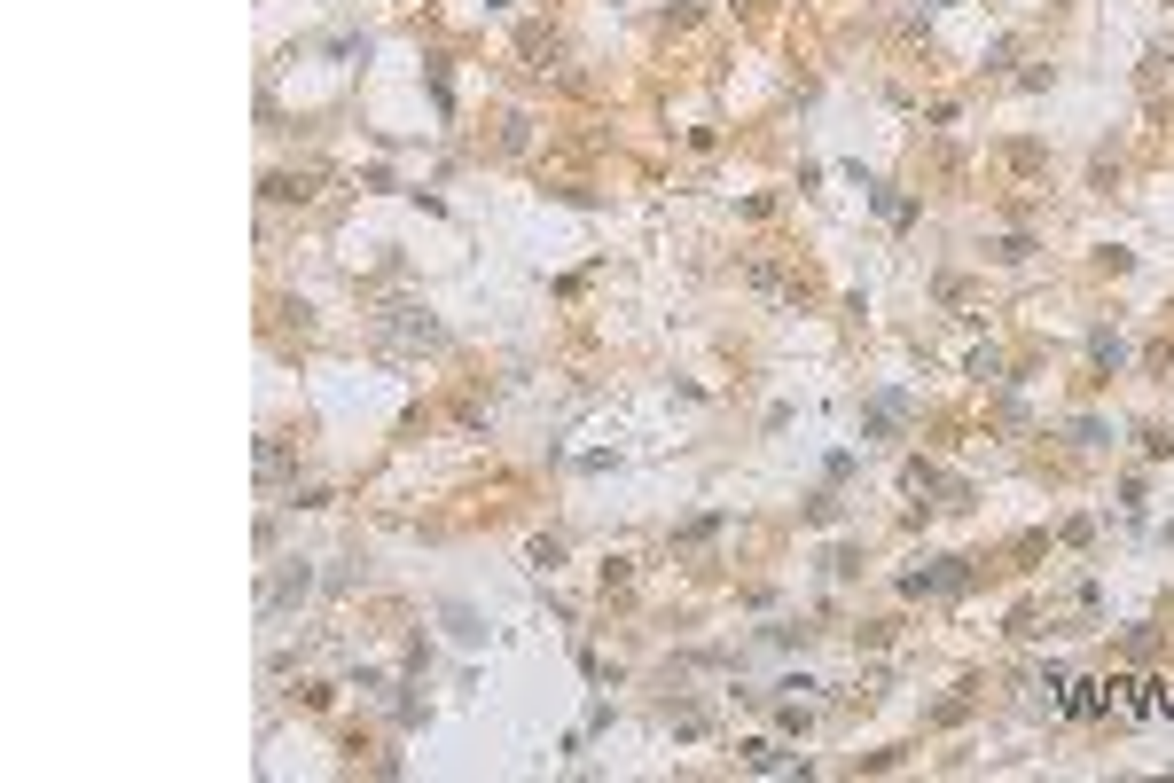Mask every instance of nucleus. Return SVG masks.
<instances>
[{
	"mask_svg": "<svg viewBox=\"0 0 1174 783\" xmlns=\"http://www.w3.org/2000/svg\"><path fill=\"white\" fill-rule=\"evenodd\" d=\"M376 329H384V337H400V345H431V353L447 345V329L431 322V306H384V314H376Z\"/></svg>",
	"mask_w": 1174,
	"mask_h": 783,
	"instance_id": "obj_1",
	"label": "nucleus"
},
{
	"mask_svg": "<svg viewBox=\"0 0 1174 783\" xmlns=\"http://www.w3.org/2000/svg\"><path fill=\"white\" fill-rule=\"evenodd\" d=\"M971 572H963V556H940V564H924V572H901V596H955Z\"/></svg>",
	"mask_w": 1174,
	"mask_h": 783,
	"instance_id": "obj_2",
	"label": "nucleus"
},
{
	"mask_svg": "<svg viewBox=\"0 0 1174 783\" xmlns=\"http://www.w3.org/2000/svg\"><path fill=\"white\" fill-rule=\"evenodd\" d=\"M306 588H314V572H306V564H282V572L267 580V619H282L290 603H306Z\"/></svg>",
	"mask_w": 1174,
	"mask_h": 783,
	"instance_id": "obj_3",
	"label": "nucleus"
},
{
	"mask_svg": "<svg viewBox=\"0 0 1174 783\" xmlns=\"http://www.w3.org/2000/svg\"><path fill=\"white\" fill-rule=\"evenodd\" d=\"M901 415H908V400H901V392H877V400H869V415H861V431H869V447H885V439L901 431Z\"/></svg>",
	"mask_w": 1174,
	"mask_h": 783,
	"instance_id": "obj_4",
	"label": "nucleus"
},
{
	"mask_svg": "<svg viewBox=\"0 0 1174 783\" xmlns=\"http://www.w3.org/2000/svg\"><path fill=\"white\" fill-rule=\"evenodd\" d=\"M1002 165H1010L1018 181H1034V173H1049V157H1041L1034 141H1010V149H1002Z\"/></svg>",
	"mask_w": 1174,
	"mask_h": 783,
	"instance_id": "obj_5",
	"label": "nucleus"
},
{
	"mask_svg": "<svg viewBox=\"0 0 1174 783\" xmlns=\"http://www.w3.org/2000/svg\"><path fill=\"white\" fill-rule=\"evenodd\" d=\"M1088 361H1096V369L1112 376V369H1120V361H1128V345H1120L1112 329H1096V337H1088Z\"/></svg>",
	"mask_w": 1174,
	"mask_h": 783,
	"instance_id": "obj_6",
	"label": "nucleus"
},
{
	"mask_svg": "<svg viewBox=\"0 0 1174 783\" xmlns=\"http://www.w3.org/2000/svg\"><path fill=\"white\" fill-rule=\"evenodd\" d=\"M987 259H994V267H1018V259H1034V235H994Z\"/></svg>",
	"mask_w": 1174,
	"mask_h": 783,
	"instance_id": "obj_7",
	"label": "nucleus"
},
{
	"mask_svg": "<svg viewBox=\"0 0 1174 783\" xmlns=\"http://www.w3.org/2000/svg\"><path fill=\"white\" fill-rule=\"evenodd\" d=\"M447 627H454V643H486V627H478L470 603H447Z\"/></svg>",
	"mask_w": 1174,
	"mask_h": 783,
	"instance_id": "obj_8",
	"label": "nucleus"
},
{
	"mask_svg": "<svg viewBox=\"0 0 1174 783\" xmlns=\"http://www.w3.org/2000/svg\"><path fill=\"white\" fill-rule=\"evenodd\" d=\"M627 580H634V556H603V596L627 588Z\"/></svg>",
	"mask_w": 1174,
	"mask_h": 783,
	"instance_id": "obj_9",
	"label": "nucleus"
},
{
	"mask_svg": "<svg viewBox=\"0 0 1174 783\" xmlns=\"http://www.w3.org/2000/svg\"><path fill=\"white\" fill-rule=\"evenodd\" d=\"M971 376H979V384H1002V353H994V345H987V353H971Z\"/></svg>",
	"mask_w": 1174,
	"mask_h": 783,
	"instance_id": "obj_10",
	"label": "nucleus"
},
{
	"mask_svg": "<svg viewBox=\"0 0 1174 783\" xmlns=\"http://www.w3.org/2000/svg\"><path fill=\"white\" fill-rule=\"evenodd\" d=\"M259 470H267V478H282V470H290V447H282V439H267V447H259Z\"/></svg>",
	"mask_w": 1174,
	"mask_h": 783,
	"instance_id": "obj_11",
	"label": "nucleus"
},
{
	"mask_svg": "<svg viewBox=\"0 0 1174 783\" xmlns=\"http://www.w3.org/2000/svg\"><path fill=\"white\" fill-rule=\"evenodd\" d=\"M533 564H541V572H556V564H564V541H556V533H548V541H533Z\"/></svg>",
	"mask_w": 1174,
	"mask_h": 783,
	"instance_id": "obj_12",
	"label": "nucleus"
}]
</instances>
